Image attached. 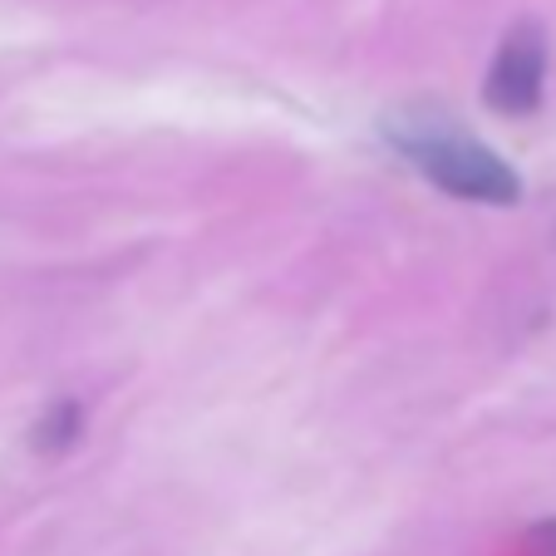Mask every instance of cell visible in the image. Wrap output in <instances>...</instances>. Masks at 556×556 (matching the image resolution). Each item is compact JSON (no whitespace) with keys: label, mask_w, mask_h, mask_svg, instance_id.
I'll list each match as a JSON object with an SVG mask.
<instances>
[{"label":"cell","mask_w":556,"mask_h":556,"mask_svg":"<svg viewBox=\"0 0 556 556\" xmlns=\"http://www.w3.org/2000/svg\"><path fill=\"white\" fill-rule=\"evenodd\" d=\"M384 138L424 182H433L448 198L483 202V207L522 202V178L488 143L463 134L448 114H389Z\"/></svg>","instance_id":"1"},{"label":"cell","mask_w":556,"mask_h":556,"mask_svg":"<svg viewBox=\"0 0 556 556\" xmlns=\"http://www.w3.org/2000/svg\"><path fill=\"white\" fill-rule=\"evenodd\" d=\"M546 94V30L536 21H517L503 35L483 79V104L503 118H532Z\"/></svg>","instance_id":"2"},{"label":"cell","mask_w":556,"mask_h":556,"mask_svg":"<svg viewBox=\"0 0 556 556\" xmlns=\"http://www.w3.org/2000/svg\"><path fill=\"white\" fill-rule=\"evenodd\" d=\"M79 433H85V409H79V400H54L50 409L40 414V424H35V448L40 453H70L74 443H79Z\"/></svg>","instance_id":"3"},{"label":"cell","mask_w":556,"mask_h":556,"mask_svg":"<svg viewBox=\"0 0 556 556\" xmlns=\"http://www.w3.org/2000/svg\"><path fill=\"white\" fill-rule=\"evenodd\" d=\"M536 536H542V542L552 546V556H556V522H546V527H542V532H536Z\"/></svg>","instance_id":"4"}]
</instances>
